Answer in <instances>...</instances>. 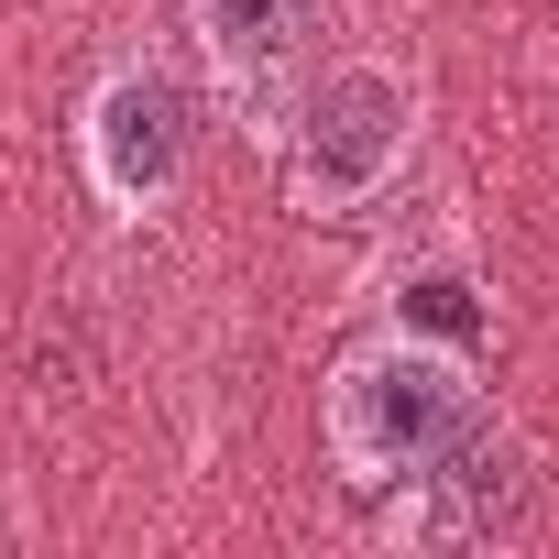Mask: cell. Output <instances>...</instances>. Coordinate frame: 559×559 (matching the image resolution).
<instances>
[{"instance_id": "5", "label": "cell", "mask_w": 559, "mask_h": 559, "mask_svg": "<svg viewBox=\"0 0 559 559\" xmlns=\"http://www.w3.org/2000/svg\"><path fill=\"white\" fill-rule=\"evenodd\" d=\"M515 504H526V472L483 417L461 450H439L417 483H395V548H493L515 526Z\"/></svg>"}, {"instance_id": "4", "label": "cell", "mask_w": 559, "mask_h": 559, "mask_svg": "<svg viewBox=\"0 0 559 559\" xmlns=\"http://www.w3.org/2000/svg\"><path fill=\"white\" fill-rule=\"evenodd\" d=\"M319 0H187V34L209 56V88L252 143H286L308 78H319Z\"/></svg>"}, {"instance_id": "6", "label": "cell", "mask_w": 559, "mask_h": 559, "mask_svg": "<svg viewBox=\"0 0 559 559\" xmlns=\"http://www.w3.org/2000/svg\"><path fill=\"white\" fill-rule=\"evenodd\" d=\"M406 330H439V341H483V308H472V274L461 263H439V274H417L406 286V308H395Z\"/></svg>"}, {"instance_id": "1", "label": "cell", "mask_w": 559, "mask_h": 559, "mask_svg": "<svg viewBox=\"0 0 559 559\" xmlns=\"http://www.w3.org/2000/svg\"><path fill=\"white\" fill-rule=\"evenodd\" d=\"M483 428V373H472V341H439V330H373L330 362L319 384V439L341 461L352 493H395L417 483L439 450H461Z\"/></svg>"}, {"instance_id": "2", "label": "cell", "mask_w": 559, "mask_h": 559, "mask_svg": "<svg viewBox=\"0 0 559 559\" xmlns=\"http://www.w3.org/2000/svg\"><path fill=\"white\" fill-rule=\"evenodd\" d=\"M274 154H286V198H297L308 219L362 209V198L417 154V78H406L395 56H341V67H319Z\"/></svg>"}, {"instance_id": "3", "label": "cell", "mask_w": 559, "mask_h": 559, "mask_svg": "<svg viewBox=\"0 0 559 559\" xmlns=\"http://www.w3.org/2000/svg\"><path fill=\"white\" fill-rule=\"evenodd\" d=\"M78 165H88L99 209L154 219L187 187V165H198V88L165 56H110V78L78 110Z\"/></svg>"}]
</instances>
